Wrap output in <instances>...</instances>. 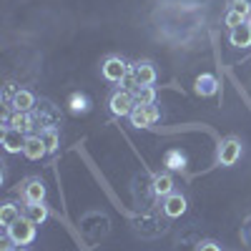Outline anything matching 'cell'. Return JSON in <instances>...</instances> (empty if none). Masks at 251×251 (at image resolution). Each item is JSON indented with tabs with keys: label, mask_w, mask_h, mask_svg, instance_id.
<instances>
[{
	"label": "cell",
	"mask_w": 251,
	"mask_h": 251,
	"mask_svg": "<svg viewBox=\"0 0 251 251\" xmlns=\"http://www.w3.org/2000/svg\"><path fill=\"white\" fill-rule=\"evenodd\" d=\"M251 20V0H226V10H224V25L239 28L241 23Z\"/></svg>",
	"instance_id": "6da1fadb"
},
{
	"label": "cell",
	"mask_w": 251,
	"mask_h": 251,
	"mask_svg": "<svg viewBox=\"0 0 251 251\" xmlns=\"http://www.w3.org/2000/svg\"><path fill=\"white\" fill-rule=\"evenodd\" d=\"M18 194H20V199H23L25 203H43L48 188H46V181L40 176H28V178L20 181Z\"/></svg>",
	"instance_id": "7a4b0ae2"
},
{
	"label": "cell",
	"mask_w": 251,
	"mask_h": 251,
	"mask_svg": "<svg viewBox=\"0 0 251 251\" xmlns=\"http://www.w3.org/2000/svg\"><path fill=\"white\" fill-rule=\"evenodd\" d=\"M35 228L38 226L23 216V219H18L10 228H5V236L13 246H28V244L35 241Z\"/></svg>",
	"instance_id": "3957f363"
},
{
	"label": "cell",
	"mask_w": 251,
	"mask_h": 251,
	"mask_svg": "<svg viewBox=\"0 0 251 251\" xmlns=\"http://www.w3.org/2000/svg\"><path fill=\"white\" fill-rule=\"evenodd\" d=\"M128 71H131V63L126 58H121V55H108V58H103V63H100V75H103V80H108V83H121Z\"/></svg>",
	"instance_id": "277c9868"
},
{
	"label": "cell",
	"mask_w": 251,
	"mask_h": 251,
	"mask_svg": "<svg viewBox=\"0 0 251 251\" xmlns=\"http://www.w3.org/2000/svg\"><path fill=\"white\" fill-rule=\"evenodd\" d=\"M136 108V98L131 91H123V88H116L111 96H108V111L118 118H126L131 116V111Z\"/></svg>",
	"instance_id": "5b68a950"
},
{
	"label": "cell",
	"mask_w": 251,
	"mask_h": 251,
	"mask_svg": "<svg viewBox=\"0 0 251 251\" xmlns=\"http://www.w3.org/2000/svg\"><path fill=\"white\" fill-rule=\"evenodd\" d=\"M241 153H244V146H241V138H236V136H226L221 143H219V153H216V158H219V163L221 166H234L239 158H241Z\"/></svg>",
	"instance_id": "8992f818"
},
{
	"label": "cell",
	"mask_w": 251,
	"mask_h": 251,
	"mask_svg": "<svg viewBox=\"0 0 251 251\" xmlns=\"http://www.w3.org/2000/svg\"><path fill=\"white\" fill-rule=\"evenodd\" d=\"M131 126H136V128H151V126L161 118V111L156 108V103H151V106H138L131 111Z\"/></svg>",
	"instance_id": "52a82bcc"
},
{
	"label": "cell",
	"mask_w": 251,
	"mask_h": 251,
	"mask_svg": "<svg viewBox=\"0 0 251 251\" xmlns=\"http://www.w3.org/2000/svg\"><path fill=\"white\" fill-rule=\"evenodd\" d=\"M3 128H18L23 133H33L35 131V116L33 113H23V111H13L10 116L3 118Z\"/></svg>",
	"instance_id": "ba28073f"
},
{
	"label": "cell",
	"mask_w": 251,
	"mask_h": 251,
	"mask_svg": "<svg viewBox=\"0 0 251 251\" xmlns=\"http://www.w3.org/2000/svg\"><path fill=\"white\" fill-rule=\"evenodd\" d=\"M25 141H28V133L18 128H3V149L8 153H23Z\"/></svg>",
	"instance_id": "9c48e42d"
},
{
	"label": "cell",
	"mask_w": 251,
	"mask_h": 251,
	"mask_svg": "<svg viewBox=\"0 0 251 251\" xmlns=\"http://www.w3.org/2000/svg\"><path fill=\"white\" fill-rule=\"evenodd\" d=\"M163 214L169 216V219H178V216H183L186 214V208H188V201H186V196L183 194H178V191H174L171 196H166L163 199Z\"/></svg>",
	"instance_id": "30bf717a"
},
{
	"label": "cell",
	"mask_w": 251,
	"mask_h": 251,
	"mask_svg": "<svg viewBox=\"0 0 251 251\" xmlns=\"http://www.w3.org/2000/svg\"><path fill=\"white\" fill-rule=\"evenodd\" d=\"M133 73H136L138 86H153L156 78H158V71L153 66V60H136L133 63Z\"/></svg>",
	"instance_id": "8fae6325"
},
{
	"label": "cell",
	"mask_w": 251,
	"mask_h": 251,
	"mask_svg": "<svg viewBox=\"0 0 251 251\" xmlns=\"http://www.w3.org/2000/svg\"><path fill=\"white\" fill-rule=\"evenodd\" d=\"M38 106V100H35V93L28 91V88H18L13 100H10V108L13 111H23V113H33V108Z\"/></svg>",
	"instance_id": "7c38bea8"
},
{
	"label": "cell",
	"mask_w": 251,
	"mask_h": 251,
	"mask_svg": "<svg viewBox=\"0 0 251 251\" xmlns=\"http://www.w3.org/2000/svg\"><path fill=\"white\" fill-rule=\"evenodd\" d=\"M194 91H196V96H201V98L216 96V93H219V78L211 75V73H201V75L196 78V83H194Z\"/></svg>",
	"instance_id": "4fadbf2b"
},
{
	"label": "cell",
	"mask_w": 251,
	"mask_h": 251,
	"mask_svg": "<svg viewBox=\"0 0 251 251\" xmlns=\"http://www.w3.org/2000/svg\"><path fill=\"white\" fill-rule=\"evenodd\" d=\"M23 156H25L28 161H40L43 156H48L46 143H43V138H40L38 133H30V136H28L25 149H23Z\"/></svg>",
	"instance_id": "5bb4252c"
},
{
	"label": "cell",
	"mask_w": 251,
	"mask_h": 251,
	"mask_svg": "<svg viewBox=\"0 0 251 251\" xmlns=\"http://www.w3.org/2000/svg\"><path fill=\"white\" fill-rule=\"evenodd\" d=\"M228 43L234 48H251V20L241 23L239 28L228 30Z\"/></svg>",
	"instance_id": "9a60e30c"
},
{
	"label": "cell",
	"mask_w": 251,
	"mask_h": 251,
	"mask_svg": "<svg viewBox=\"0 0 251 251\" xmlns=\"http://www.w3.org/2000/svg\"><path fill=\"white\" fill-rule=\"evenodd\" d=\"M174 176L171 174H156L153 176V181H151V188H153V194L158 196V199H166V196H171L174 194Z\"/></svg>",
	"instance_id": "2e32d148"
},
{
	"label": "cell",
	"mask_w": 251,
	"mask_h": 251,
	"mask_svg": "<svg viewBox=\"0 0 251 251\" xmlns=\"http://www.w3.org/2000/svg\"><path fill=\"white\" fill-rule=\"evenodd\" d=\"M18 219H23V208H20L15 201H5L0 206V226L3 228H10Z\"/></svg>",
	"instance_id": "e0dca14e"
},
{
	"label": "cell",
	"mask_w": 251,
	"mask_h": 251,
	"mask_svg": "<svg viewBox=\"0 0 251 251\" xmlns=\"http://www.w3.org/2000/svg\"><path fill=\"white\" fill-rule=\"evenodd\" d=\"M91 108H93V103H91V98H88L86 93H80V91L71 93V98H68V111H71L73 116H86V113H91Z\"/></svg>",
	"instance_id": "ac0fdd59"
},
{
	"label": "cell",
	"mask_w": 251,
	"mask_h": 251,
	"mask_svg": "<svg viewBox=\"0 0 251 251\" xmlns=\"http://www.w3.org/2000/svg\"><path fill=\"white\" fill-rule=\"evenodd\" d=\"M23 216H25L28 221H33L35 226H40V224L48 221L50 211H48L46 201H43V203H25V206H23Z\"/></svg>",
	"instance_id": "d6986e66"
},
{
	"label": "cell",
	"mask_w": 251,
	"mask_h": 251,
	"mask_svg": "<svg viewBox=\"0 0 251 251\" xmlns=\"http://www.w3.org/2000/svg\"><path fill=\"white\" fill-rule=\"evenodd\" d=\"M38 136L43 138L48 153H55L58 151V146H60V131H58V126H43V128L38 131Z\"/></svg>",
	"instance_id": "ffe728a7"
},
{
	"label": "cell",
	"mask_w": 251,
	"mask_h": 251,
	"mask_svg": "<svg viewBox=\"0 0 251 251\" xmlns=\"http://www.w3.org/2000/svg\"><path fill=\"white\" fill-rule=\"evenodd\" d=\"M133 98L138 106H151V103H156V88L153 86H138L133 91Z\"/></svg>",
	"instance_id": "44dd1931"
},
{
	"label": "cell",
	"mask_w": 251,
	"mask_h": 251,
	"mask_svg": "<svg viewBox=\"0 0 251 251\" xmlns=\"http://www.w3.org/2000/svg\"><path fill=\"white\" fill-rule=\"evenodd\" d=\"M183 163H186V158H183L178 151H169V156H166V166H169V169L181 171V169H183Z\"/></svg>",
	"instance_id": "7402d4cb"
},
{
	"label": "cell",
	"mask_w": 251,
	"mask_h": 251,
	"mask_svg": "<svg viewBox=\"0 0 251 251\" xmlns=\"http://www.w3.org/2000/svg\"><path fill=\"white\" fill-rule=\"evenodd\" d=\"M121 88H123V91H131V93L138 88V80H136V73H133V63H131V71L126 73L123 80H121Z\"/></svg>",
	"instance_id": "603a6c76"
},
{
	"label": "cell",
	"mask_w": 251,
	"mask_h": 251,
	"mask_svg": "<svg viewBox=\"0 0 251 251\" xmlns=\"http://www.w3.org/2000/svg\"><path fill=\"white\" fill-rule=\"evenodd\" d=\"M196 251H224V246L219 241H214V239H206V241H199Z\"/></svg>",
	"instance_id": "cb8c5ba5"
},
{
	"label": "cell",
	"mask_w": 251,
	"mask_h": 251,
	"mask_svg": "<svg viewBox=\"0 0 251 251\" xmlns=\"http://www.w3.org/2000/svg\"><path fill=\"white\" fill-rule=\"evenodd\" d=\"M10 251H28V249H25V246H13Z\"/></svg>",
	"instance_id": "d4e9b609"
}]
</instances>
